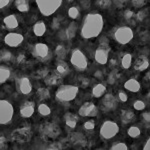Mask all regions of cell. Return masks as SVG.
Wrapping results in <instances>:
<instances>
[{
	"label": "cell",
	"instance_id": "obj_5",
	"mask_svg": "<svg viewBox=\"0 0 150 150\" xmlns=\"http://www.w3.org/2000/svg\"><path fill=\"white\" fill-rule=\"evenodd\" d=\"M39 133L44 140L55 139L60 134V127L54 122H45L40 125Z\"/></svg>",
	"mask_w": 150,
	"mask_h": 150
},
{
	"label": "cell",
	"instance_id": "obj_49",
	"mask_svg": "<svg viewBox=\"0 0 150 150\" xmlns=\"http://www.w3.org/2000/svg\"><path fill=\"white\" fill-rule=\"evenodd\" d=\"M62 148H64L62 143H60V142H56V143H53V144L50 145L47 149H62Z\"/></svg>",
	"mask_w": 150,
	"mask_h": 150
},
{
	"label": "cell",
	"instance_id": "obj_29",
	"mask_svg": "<svg viewBox=\"0 0 150 150\" xmlns=\"http://www.w3.org/2000/svg\"><path fill=\"white\" fill-rule=\"evenodd\" d=\"M56 70L58 73H60L62 76H65L66 74L69 73V66L64 61H59L57 63Z\"/></svg>",
	"mask_w": 150,
	"mask_h": 150
},
{
	"label": "cell",
	"instance_id": "obj_20",
	"mask_svg": "<svg viewBox=\"0 0 150 150\" xmlns=\"http://www.w3.org/2000/svg\"><path fill=\"white\" fill-rule=\"evenodd\" d=\"M140 87H141L140 86V83L134 78L129 79V80H127L124 83V88L131 91V92H138L140 90Z\"/></svg>",
	"mask_w": 150,
	"mask_h": 150
},
{
	"label": "cell",
	"instance_id": "obj_39",
	"mask_svg": "<svg viewBox=\"0 0 150 150\" xmlns=\"http://www.w3.org/2000/svg\"><path fill=\"white\" fill-rule=\"evenodd\" d=\"M127 145L123 142H118L112 145V147H110L111 150H127Z\"/></svg>",
	"mask_w": 150,
	"mask_h": 150
},
{
	"label": "cell",
	"instance_id": "obj_22",
	"mask_svg": "<svg viewBox=\"0 0 150 150\" xmlns=\"http://www.w3.org/2000/svg\"><path fill=\"white\" fill-rule=\"evenodd\" d=\"M3 22L5 24L6 27L9 29H14V28L18 27V20H17V18H16V16L13 15V14L6 16V17L3 19Z\"/></svg>",
	"mask_w": 150,
	"mask_h": 150
},
{
	"label": "cell",
	"instance_id": "obj_18",
	"mask_svg": "<svg viewBox=\"0 0 150 150\" xmlns=\"http://www.w3.org/2000/svg\"><path fill=\"white\" fill-rule=\"evenodd\" d=\"M62 77L63 76H62L60 73H58L57 70H55V71H52L51 74H48L47 76L45 77V83L50 86L61 84L62 81H63V78H62Z\"/></svg>",
	"mask_w": 150,
	"mask_h": 150
},
{
	"label": "cell",
	"instance_id": "obj_7",
	"mask_svg": "<svg viewBox=\"0 0 150 150\" xmlns=\"http://www.w3.org/2000/svg\"><path fill=\"white\" fill-rule=\"evenodd\" d=\"M114 39L117 41L119 44H127L133 38V31L132 29L128 26H121V27H118L115 30L114 34H113Z\"/></svg>",
	"mask_w": 150,
	"mask_h": 150
},
{
	"label": "cell",
	"instance_id": "obj_26",
	"mask_svg": "<svg viewBox=\"0 0 150 150\" xmlns=\"http://www.w3.org/2000/svg\"><path fill=\"white\" fill-rule=\"evenodd\" d=\"M15 6L19 11L23 12V13H26L29 10V2L26 0H16Z\"/></svg>",
	"mask_w": 150,
	"mask_h": 150
},
{
	"label": "cell",
	"instance_id": "obj_21",
	"mask_svg": "<svg viewBox=\"0 0 150 150\" xmlns=\"http://www.w3.org/2000/svg\"><path fill=\"white\" fill-rule=\"evenodd\" d=\"M64 119H65V123H66V125L69 128L73 129V128L76 127L77 121H78V117L75 114H73V113H70V112L66 113V114L64 115Z\"/></svg>",
	"mask_w": 150,
	"mask_h": 150
},
{
	"label": "cell",
	"instance_id": "obj_6",
	"mask_svg": "<svg viewBox=\"0 0 150 150\" xmlns=\"http://www.w3.org/2000/svg\"><path fill=\"white\" fill-rule=\"evenodd\" d=\"M14 114L13 105L7 100H0V123L2 125L8 124Z\"/></svg>",
	"mask_w": 150,
	"mask_h": 150
},
{
	"label": "cell",
	"instance_id": "obj_30",
	"mask_svg": "<svg viewBox=\"0 0 150 150\" xmlns=\"http://www.w3.org/2000/svg\"><path fill=\"white\" fill-rule=\"evenodd\" d=\"M55 54H56L59 61H63V59L67 54L66 48H65L63 45H58L56 47V49H55Z\"/></svg>",
	"mask_w": 150,
	"mask_h": 150
},
{
	"label": "cell",
	"instance_id": "obj_9",
	"mask_svg": "<svg viewBox=\"0 0 150 150\" xmlns=\"http://www.w3.org/2000/svg\"><path fill=\"white\" fill-rule=\"evenodd\" d=\"M71 63L77 70L83 71L87 68V58L79 49H74L71 54Z\"/></svg>",
	"mask_w": 150,
	"mask_h": 150
},
{
	"label": "cell",
	"instance_id": "obj_34",
	"mask_svg": "<svg viewBox=\"0 0 150 150\" xmlns=\"http://www.w3.org/2000/svg\"><path fill=\"white\" fill-rule=\"evenodd\" d=\"M12 58H13V55L11 54L10 51H8L6 49L1 50V53H0V59H1V61L9 62L12 60Z\"/></svg>",
	"mask_w": 150,
	"mask_h": 150
},
{
	"label": "cell",
	"instance_id": "obj_37",
	"mask_svg": "<svg viewBox=\"0 0 150 150\" xmlns=\"http://www.w3.org/2000/svg\"><path fill=\"white\" fill-rule=\"evenodd\" d=\"M127 133H128V135H129L130 137H133V138H135V137H138L139 136L140 133H141V131H140V129H139L138 127L131 126V127L128 128Z\"/></svg>",
	"mask_w": 150,
	"mask_h": 150
},
{
	"label": "cell",
	"instance_id": "obj_33",
	"mask_svg": "<svg viewBox=\"0 0 150 150\" xmlns=\"http://www.w3.org/2000/svg\"><path fill=\"white\" fill-rule=\"evenodd\" d=\"M38 112L41 116H48L51 113V109L47 104H39L38 106Z\"/></svg>",
	"mask_w": 150,
	"mask_h": 150
},
{
	"label": "cell",
	"instance_id": "obj_24",
	"mask_svg": "<svg viewBox=\"0 0 150 150\" xmlns=\"http://www.w3.org/2000/svg\"><path fill=\"white\" fill-rule=\"evenodd\" d=\"M45 31H46V25L43 21H38L33 26V32L36 36H43Z\"/></svg>",
	"mask_w": 150,
	"mask_h": 150
},
{
	"label": "cell",
	"instance_id": "obj_48",
	"mask_svg": "<svg viewBox=\"0 0 150 150\" xmlns=\"http://www.w3.org/2000/svg\"><path fill=\"white\" fill-rule=\"evenodd\" d=\"M118 99H119L120 101H122V102H126L128 96H127V94L124 93L123 91H119V92H118Z\"/></svg>",
	"mask_w": 150,
	"mask_h": 150
},
{
	"label": "cell",
	"instance_id": "obj_10",
	"mask_svg": "<svg viewBox=\"0 0 150 150\" xmlns=\"http://www.w3.org/2000/svg\"><path fill=\"white\" fill-rule=\"evenodd\" d=\"M32 53L35 57L39 58L41 61H48V58L51 57L49 53V48L44 43H37L33 46Z\"/></svg>",
	"mask_w": 150,
	"mask_h": 150
},
{
	"label": "cell",
	"instance_id": "obj_15",
	"mask_svg": "<svg viewBox=\"0 0 150 150\" xmlns=\"http://www.w3.org/2000/svg\"><path fill=\"white\" fill-rule=\"evenodd\" d=\"M68 139L70 140L73 145H76V146H80V147H85L87 145V139L85 138L82 133L80 132H73L70 133Z\"/></svg>",
	"mask_w": 150,
	"mask_h": 150
},
{
	"label": "cell",
	"instance_id": "obj_55",
	"mask_svg": "<svg viewBox=\"0 0 150 150\" xmlns=\"http://www.w3.org/2000/svg\"><path fill=\"white\" fill-rule=\"evenodd\" d=\"M143 149H144V150H149V149H150V139H149V138L147 139V142L145 143L144 147H143Z\"/></svg>",
	"mask_w": 150,
	"mask_h": 150
},
{
	"label": "cell",
	"instance_id": "obj_56",
	"mask_svg": "<svg viewBox=\"0 0 150 150\" xmlns=\"http://www.w3.org/2000/svg\"><path fill=\"white\" fill-rule=\"evenodd\" d=\"M94 75H95V77H97V78H102V72L101 71H96Z\"/></svg>",
	"mask_w": 150,
	"mask_h": 150
},
{
	"label": "cell",
	"instance_id": "obj_32",
	"mask_svg": "<svg viewBox=\"0 0 150 150\" xmlns=\"http://www.w3.org/2000/svg\"><path fill=\"white\" fill-rule=\"evenodd\" d=\"M132 62V55L129 53H126L125 55H123L122 59H121V65L124 69H128L131 65Z\"/></svg>",
	"mask_w": 150,
	"mask_h": 150
},
{
	"label": "cell",
	"instance_id": "obj_35",
	"mask_svg": "<svg viewBox=\"0 0 150 150\" xmlns=\"http://www.w3.org/2000/svg\"><path fill=\"white\" fill-rule=\"evenodd\" d=\"M120 77V74L119 72L117 71V70H113V71L110 72V74L108 75V82H109L110 84H114L116 81L119 79Z\"/></svg>",
	"mask_w": 150,
	"mask_h": 150
},
{
	"label": "cell",
	"instance_id": "obj_53",
	"mask_svg": "<svg viewBox=\"0 0 150 150\" xmlns=\"http://www.w3.org/2000/svg\"><path fill=\"white\" fill-rule=\"evenodd\" d=\"M9 4V1L8 0H1V1H0V8H3V7H5V6H7Z\"/></svg>",
	"mask_w": 150,
	"mask_h": 150
},
{
	"label": "cell",
	"instance_id": "obj_40",
	"mask_svg": "<svg viewBox=\"0 0 150 150\" xmlns=\"http://www.w3.org/2000/svg\"><path fill=\"white\" fill-rule=\"evenodd\" d=\"M96 3H97V5L99 7H101V8H103V9H106V8H109L111 6V4H112V2H111L110 0H100V1H97Z\"/></svg>",
	"mask_w": 150,
	"mask_h": 150
},
{
	"label": "cell",
	"instance_id": "obj_25",
	"mask_svg": "<svg viewBox=\"0 0 150 150\" xmlns=\"http://www.w3.org/2000/svg\"><path fill=\"white\" fill-rule=\"evenodd\" d=\"M77 23L75 22H71L69 24V26L67 27L66 31H65V34H66V38L67 39H72L74 37L75 34H76V31H77Z\"/></svg>",
	"mask_w": 150,
	"mask_h": 150
},
{
	"label": "cell",
	"instance_id": "obj_52",
	"mask_svg": "<svg viewBox=\"0 0 150 150\" xmlns=\"http://www.w3.org/2000/svg\"><path fill=\"white\" fill-rule=\"evenodd\" d=\"M59 26H60V23L58 22V18H54V20H53V29L59 28Z\"/></svg>",
	"mask_w": 150,
	"mask_h": 150
},
{
	"label": "cell",
	"instance_id": "obj_42",
	"mask_svg": "<svg viewBox=\"0 0 150 150\" xmlns=\"http://www.w3.org/2000/svg\"><path fill=\"white\" fill-rule=\"evenodd\" d=\"M147 14H148V9H144V10L139 11L138 13H137V15H136L137 20H138V21H142L145 18V16H146Z\"/></svg>",
	"mask_w": 150,
	"mask_h": 150
},
{
	"label": "cell",
	"instance_id": "obj_27",
	"mask_svg": "<svg viewBox=\"0 0 150 150\" xmlns=\"http://www.w3.org/2000/svg\"><path fill=\"white\" fill-rule=\"evenodd\" d=\"M9 76H10V69L7 66H3L2 65L0 67V83L3 84L9 78Z\"/></svg>",
	"mask_w": 150,
	"mask_h": 150
},
{
	"label": "cell",
	"instance_id": "obj_51",
	"mask_svg": "<svg viewBox=\"0 0 150 150\" xmlns=\"http://www.w3.org/2000/svg\"><path fill=\"white\" fill-rule=\"evenodd\" d=\"M142 118L144 119V121L145 122H147V123H149L150 121V114H149V112H145L142 114Z\"/></svg>",
	"mask_w": 150,
	"mask_h": 150
},
{
	"label": "cell",
	"instance_id": "obj_14",
	"mask_svg": "<svg viewBox=\"0 0 150 150\" xmlns=\"http://www.w3.org/2000/svg\"><path fill=\"white\" fill-rule=\"evenodd\" d=\"M23 35L20 33H8L4 38V41L8 46L17 47L23 42Z\"/></svg>",
	"mask_w": 150,
	"mask_h": 150
},
{
	"label": "cell",
	"instance_id": "obj_2",
	"mask_svg": "<svg viewBox=\"0 0 150 150\" xmlns=\"http://www.w3.org/2000/svg\"><path fill=\"white\" fill-rule=\"evenodd\" d=\"M78 87L74 85H61L57 89L55 97L61 102H69L73 100L78 94Z\"/></svg>",
	"mask_w": 150,
	"mask_h": 150
},
{
	"label": "cell",
	"instance_id": "obj_47",
	"mask_svg": "<svg viewBox=\"0 0 150 150\" xmlns=\"http://www.w3.org/2000/svg\"><path fill=\"white\" fill-rule=\"evenodd\" d=\"M0 149L3 150V149H7V142H6V138L1 135L0 137Z\"/></svg>",
	"mask_w": 150,
	"mask_h": 150
},
{
	"label": "cell",
	"instance_id": "obj_4",
	"mask_svg": "<svg viewBox=\"0 0 150 150\" xmlns=\"http://www.w3.org/2000/svg\"><path fill=\"white\" fill-rule=\"evenodd\" d=\"M36 3L41 12L44 16H49L61 6V0H36Z\"/></svg>",
	"mask_w": 150,
	"mask_h": 150
},
{
	"label": "cell",
	"instance_id": "obj_38",
	"mask_svg": "<svg viewBox=\"0 0 150 150\" xmlns=\"http://www.w3.org/2000/svg\"><path fill=\"white\" fill-rule=\"evenodd\" d=\"M68 15H69V17L72 18V19L77 18L79 15V9L75 6L71 7V8H69V10H68Z\"/></svg>",
	"mask_w": 150,
	"mask_h": 150
},
{
	"label": "cell",
	"instance_id": "obj_8",
	"mask_svg": "<svg viewBox=\"0 0 150 150\" xmlns=\"http://www.w3.org/2000/svg\"><path fill=\"white\" fill-rule=\"evenodd\" d=\"M118 132H119V126L117 125V123L111 120L105 121L100 128V136L103 139L113 138L115 135H117Z\"/></svg>",
	"mask_w": 150,
	"mask_h": 150
},
{
	"label": "cell",
	"instance_id": "obj_36",
	"mask_svg": "<svg viewBox=\"0 0 150 150\" xmlns=\"http://www.w3.org/2000/svg\"><path fill=\"white\" fill-rule=\"evenodd\" d=\"M48 74H49V70L47 68H42V69H39L38 71H36L33 76H34V78L36 79H40V78H45Z\"/></svg>",
	"mask_w": 150,
	"mask_h": 150
},
{
	"label": "cell",
	"instance_id": "obj_43",
	"mask_svg": "<svg viewBox=\"0 0 150 150\" xmlns=\"http://www.w3.org/2000/svg\"><path fill=\"white\" fill-rule=\"evenodd\" d=\"M83 127H84V129H85V130H93L94 127H95V122H94L93 120L86 121L85 123H84Z\"/></svg>",
	"mask_w": 150,
	"mask_h": 150
},
{
	"label": "cell",
	"instance_id": "obj_16",
	"mask_svg": "<svg viewBox=\"0 0 150 150\" xmlns=\"http://www.w3.org/2000/svg\"><path fill=\"white\" fill-rule=\"evenodd\" d=\"M20 115L23 118H29L34 113V102L32 101H25L20 106Z\"/></svg>",
	"mask_w": 150,
	"mask_h": 150
},
{
	"label": "cell",
	"instance_id": "obj_50",
	"mask_svg": "<svg viewBox=\"0 0 150 150\" xmlns=\"http://www.w3.org/2000/svg\"><path fill=\"white\" fill-rule=\"evenodd\" d=\"M89 82H90V81H89L88 78H82L81 82H80L81 87H82V88H86V87L89 85Z\"/></svg>",
	"mask_w": 150,
	"mask_h": 150
},
{
	"label": "cell",
	"instance_id": "obj_45",
	"mask_svg": "<svg viewBox=\"0 0 150 150\" xmlns=\"http://www.w3.org/2000/svg\"><path fill=\"white\" fill-rule=\"evenodd\" d=\"M123 16H124V18L126 19V20H130V19L134 16V13H133V11L129 10V9H126V10L123 12Z\"/></svg>",
	"mask_w": 150,
	"mask_h": 150
},
{
	"label": "cell",
	"instance_id": "obj_41",
	"mask_svg": "<svg viewBox=\"0 0 150 150\" xmlns=\"http://www.w3.org/2000/svg\"><path fill=\"white\" fill-rule=\"evenodd\" d=\"M133 107H134L136 110H143L145 108V103L141 100H137V101H135L134 104H133Z\"/></svg>",
	"mask_w": 150,
	"mask_h": 150
},
{
	"label": "cell",
	"instance_id": "obj_1",
	"mask_svg": "<svg viewBox=\"0 0 150 150\" xmlns=\"http://www.w3.org/2000/svg\"><path fill=\"white\" fill-rule=\"evenodd\" d=\"M103 29V18L98 13H89L84 17L81 36L85 39L97 37Z\"/></svg>",
	"mask_w": 150,
	"mask_h": 150
},
{
	"label": "cell",
	"instance_id": "obj_44",
	"mask_svg": "<svg viewBox=\"0 0 150 150\" xmlns=\"http://www.w3.org/2000/svg\"><path fill=\"white\" fill-rule=\"evenodd\" d=\"M26 62V57H25V54H23V53H21V54H19L17 58H16V63L21 65V64H24Z\"/></svg>",
	"mask_w": 150,
	"mask_h": 150
},
{
	"label": "cell",
	"instance_id": "obj_46",
	"mask_svg": "<svg viewBox=\"0 0 150 150\" xmlns=\"http://www.w3.org/2000/svg\"><path fill=\"white\" fill-rule=\"evenodd\" d=\"M132 4H133V6L136 7V8H140V7L145 5V1L144 0H133Z\"/></svg>",
	"mask_w": 150,
	"mask_h": 150
},
{
	"label": "cell",
	"instance_id": "obj_28",
	"mask_svg": "<svg viewBox=\"0 0 150 150\" xmlns=\"http://www.w3.org/2000/svg\"><path fill=\"white\" fill-rule=\"evenodd\" d=\"M106 91V87L103 85V84H97V85H95L93 87L92 89V94L94 97H101V96L103 95L104 93H105Z\"/></svg>",
	"mask_w": 150,
	"mask_h": 150
},
{
	"label": "cell",
	"instance_id": "obj_3",
	"mask_svg": "<svg viewBox=\"0 0 150 150\" xmlns=\"http://www.w3.org/2000/svg\"><path fill=\"white\" fill-rule=\"evenodd\" d=\"M32 138V130L29 126H23L13 130L10 134V140L14 143H27Z\"/></svg>",
	"mask_w": 150,
	"mask_h": 150
},
{
	"label": "cell",
	"instance_id": "obj_12",
	"mask_svg": "<svg viewBox=\"0 0 150 150\" xmlns=\"http://www.w3.org/2000/svg\"><path fill=\"white\" fill-rule=\"evenodd\" d=\"M79 115L81 116H88V117H94L97 115L98 109L95 106V104L92 102H85L83 105L79 108L78 111Z\"/></svg>",
	"mask_w": 150,
	"mask_h": 150
},
{
	"label": "cell",
	"instance_id": "obj_23",
	"mask_svg": "<svg viewBox=\"0 0 150 150\" xmlns=\"http://www.w3.org/2000/svg\"><path fill=\"white\" fill-rule=\"evenodd\" d=\"M120 118H121L122 123H124V124H128V123L134 121L135 114L130 110H122L121 115H120Z\"/></svg>",
	"mask_w": 150,
	"mask_h": 150
},
{
	"label": "cell",
	"instance_id": "obj_11",
	"mask_svg": "<svg viewBox=\"0 0 150 150\" xmlns=\"http://www.w3.org/2000/svg\"><path fill=\"white\" fill-rule=\"evenodd\" d=\"M110 48L108 45H100L95 51V60L100 64H106L108 60V55H109Z\"/></svg>",
	"mask_w": 150,
	"mask_h": 150
},
{
	"label": "cell",
	"instance_id": "obj_17",
	"mask_svg": "<svg viewBox=\"0 0 150 150\" xmlns=\"http://www.w3.org/2000/svg\"><path fill=\"white\" fill-rule=\"evenodd\" d=\"M17 88L22 94L27 95L32 90V85H31V82L28 78L22 77V78H19L17 80Z\"/></svg>",
	"mask_w": 150,
	"mask_h": 150
},
{
	"label": "cell",
	"instance_id": "obj_13",
	"mask_svg": "<svg viewBox=\"0 0 150 150\" xmlns=\"http://www.w3.org/2000/svg\"><path fill=\"white\" fill-rule=\"evenodd\" d=\"M118 105V101L114 95L111 93H107L102 99V106L105 111H112L115 110Z\"/></svg>",
	"mask_w": 150,
	"mask_h": 150
},
{
	"label": "cell",
	"instance_id": "obj_31",
	"mask_svg": "<svg viewBox=\"0 0 150 150\" xmlns=\"http://www.w3.org/2000/svg\"><path fill=\"white\" fill-rule=\"evenodd\" d=\"M36 95H37V97L39 98V100H46V99L50 97V92L47 88L41 87V88H38Z\"/></svg>",
	"mask_w": 150,
	"mask_h": 150
},
{
	"label": "cell",
	"instance_id": "obj_54",
	"mask_svg": "<svg viewBox=\"0 0 150 150\" xmlns=\"http://www.w3.org/2000/svg\"><path fill=\"white\" fill-rule=\"evenodd\" d=\"M81 5L83 8H88L90 5V1H81Z\"/></svg>",
	"mask_w": 150,
	"mask_h": 150
},
{
	"label": "cell",
	"instance_id": "obj_19",
	"mask_svg": "<svg viewBox=\"0 0 150 150\" xmlns=\"http://www.w3.org/2000/svg\"><path fill=\"white\" fill-rule=\"evenodd\" d=\"M148 66H149V60L144 55H140L134 63V69L137 70V71H143V70L148 68Z\"/></svg>",
	"mask_w": 150,
	"mask_h": 150
}]
</instances>
